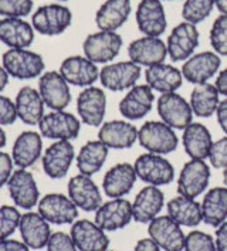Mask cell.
Segmentation results:
<instances>
[{"instance_id": "8992f818", "label": "cell", "mask_w": 227, "mask_h": 251, "mask_svg": "<svg viewBox=\"0 0 227 251\" xmlns=\"http://www.w3.org/2000/svg\"><path fill=\"white\" fill-rule=\"evenodd\" d=\"M39 129L43 138L51 141H73L80 135L81 119L71 112L51 111L44 114L39 122Z\"/></svg>"}, {"instance_id": "8d00e7d4", "label": "cell", "mask_w": 227, "mask_h": 251, "mask_svg": "<svg viewBox=\"0 0 227 251\" xmlns=\"http://www.w3.org/2000/svg\"><path fill=\"white\" fill-rule=\"evenodd\" d=\"M108 152L109 148L104 145L100 139L88 141L77 155V168L81 175L93 176L100 172L107 160Z\"/></svg>"}, {"instance_id": "c3c4849f", "label": "cell", "mask_w": 227, "mask_h": 251, "mask_svg": "<svg viewBox=\"0 0 227 251\" xmlns=\"http://www.w3.org/2000/svg\"><path fill=\"white\" fill-rule=\"evenodd\" d=\"M0 251H30V247L19 240H0Z\"/></svg>"}, {"instance_id": "d6986e66", "label": "cell", "mask_w": 227, "mask_h": 251, "mask_svg": "<svg viewBox=\"0 0 227 251\" xmlns=\"http://www.w3.org/2000/svg\"><path fill=\"white\" fill-rule=\"evenodd\" d=\"M60 74L70 85L87 88L100 79V68L85 55H70L61 63Z\"/></svg>"}, {"instance_id": "e575fe53", "label": "cell", "mask_w": 227, "mask_h": 251, "mask_svg": "<svg viewBox=\"0 0 227 251\" xmlns=\"http://www.w3.org/2000/svg\"><path fill=\"white\" fill-rule=\"evenodd\" d=\"M168 216L176 222L179 226L185 227H196L203 222L202 216V204L196 201V199L176 196L166 204Z\"/></svg>"}, {"instance_id": "7dc6e473", "label": "cell", "mask_w": 227, "mask_h": 251, "mask_svg": "<svg viewBox=\"0 0 227 251\" xmlns=\"http://www.w3.org/2000/svg\"><path fill=\"white\" fill-rule=\"evenodd\" d=\"M14 162L12 155H9L7 152L0 151V189L4 185H7L9 179L13 175Z\"/></svg>"}, {"instance_id": "5bb4252c", "label": "cell", "mask_w": 227, "mask_h": 251, "mask_svg": "<svg viewBox=\"0 0 227 251\" xmlns=\"http://www.w3.org/2000/svg\"><path fill=\"white\" fill-rule=\"evenodd\" d=\"M149 237L152 238L160 250L182 251L185 249V238L180 226L169 216H158L148 226Z\"/></svg>"}, {"instance_id": "11a10c76", "label": "cell", "mask_w": 227, "mask_h": 251, "mask_svg": "<svg viewBox=\"0 0 227 251\" xmlns=\"http://www.w3.org/2000/svg\"><path fill=\"white\" fill-rule=\"evenodd\" d=\"M214 6L222 14H227V0H214Z\"/></svg>"}, {"instance_id": "30bf717a", "label": "cell", "mask_w": 227, "mask_h": 251, "mask_svg": "<svg viewBox=\"0 0 227 251\" xmlns=\"http://www.w3.org/2000/svg\"><path fill=\"white\" fill-rule=\"evenodd\" d=\"M39 93L51 111H64L71 102L70 84L60 71H46L39 79Z\"/></svg>"}, {"instance_id": "d4e9b609", "label": "cell", "mask_w": 227, "mask_h": 251, "mask_svg": "<svg viewBox=\"0 0 227 251\" xmlns=\"http://www.w3.org/2000/svg\"><path fill=\"white\" fill-rule=\"evenodd\" d=\"M155 101L153 90L148 85H135L124 95L120 102V112L128 121H138L151 112Z\"/></svg>"}, {"instance_id": "6f0895ef", "label": "cell", "mask_w": 227, "mask_h": 251, "mask_svg": "<svg viewBox=\"0 0 227 251\" xmlns=\"http://www.w3.org/2000/svg\"><path fill=\"white\" fill-rule=\"evenodd\" d=\"M223 183H225V187H227V168L223 172Z\"/></svg>"}, {"instance_id": "7a4b0ae2", "label": "cell", "mask_w": 227, "mask_h": 251, "mask_svg": "<svg viewBox=\"0 0 227 251\" xmlns=\"http://www.w3.org/2000/svg\"><path fill=\"white\" fill-rule=\"evenodd\" d=\"M1 63L7 74L17 79L37 78L46 70L43 57L28 49H9L3 54Z\"/></svg>"}, {"instance_id": "44dd1931", "label": "cell", "mask_w": 227, "mask_h": 251, "mask_svg": "<svg viewBox=\"0 0 227 251\" xmlns=\"http://www.w3.org/2000/svg\"><path fill=\"white\" fill-rule=\"evenodd\" d=\"M222 60L219 54L214 51H203V53L193 54L187 58L182 67V75L190 84H203L209 82V79L219 71Z\"/></svg>"}, {"instance_id": "d6a6232c", "label": "cell", "mask_w": 227, "mask_h": 251, "mask_svg": "<svg viewBox=\"0 0 227 251\" xmlns=\"http://www.w3.org/2000/svg\"><path fill=\"white\" fill-rule=\"evenodd\" d=\"M131 14V0H107L95 13V25L104 31H117Z\"/></svg>"}, {"instance_id": "6da1fadb", "label": "cell", "mask_w": 227, "mask_h": 251, "mask_svg": "<svg viewBox=\"0 0 227 251\" xmlns=\"http://www.w3.org/2000/svg\"><path fill=\"white\" fill-rule=\"evenodd\" d=\"M138 142L149 153L168 155L179 145L174 128L163 121H148L138 129Z\"/></svg>"}, {"instance_id": "ac0fdd59", "label": "cell", "mask_w": 227, "mask_h": 251, "mask_svg": "<svg viewBox=\"0 0 227 251\" xmlns=\"http://www.w3.org/2000/svg\"><path fill=\"white\" fill-rule=\"evenodd\" d=\"M199 46V30L192 23L183 22L175 27L168 37V55L174 61H185L190 58Z\"/></svg>"}, {"instance_id": "f6af8a7d", "label": "cell", "mask_w": 227, "mask_h": 251, "mask_svg": "<svg viewBox=\"0 0 227 251\" xmlns=\"http://www.w3.org/2000/svg\"><path fill=\"white\" fill-rule=\"evenodd\" d=\"M47 251H78L74 240L64 231L51 233L47 243Z\"/></svg>"}, {"instance_id": "ab89813d", "label": "cell", "mask_w": 227, "mask_h": 251, "mask_svg": "<svg viewBox=\"0 0 227 251\" xmlns=\"http://www.w3.org/2000/svg\"><path fill=\"white\" fill-rule=\"evenodd\" d=\"M210 44L214 53L227 55V14H220L210 28Z\"/></svg>"}, {"instance_id": "9a60e30c", "label": "cell", "mask_w": 227, "mask_h": 251, "mask_svg": "<svg viewBox=\"0 0 227 251\" xmlns=\"http://www.w3.org/2000/svg\"><path fill=\"white\" fill-rule=\"evenodd\" d=\"M9 195L17 207L30 210L39 204L40 192L36 183L33 173L27 169H17L14 171L12 177L7 182Z\"/></svg>"}, {"instance_id": "603a6c76", "label": "cell", "mask_w": 227, "mask_h": 251, "mask_svg": "<svg viewBox=\"0 0 227 251\" xmlns=\"http://www.w3.org/2000/svg\"><path fill=\"white\" fill-rule=\"evenodd\" d=\"M136 25L145 36H162L168 25L162 0H141L136 9Z\"/></svg>"}, {"instance_id": "83f0119b", "label": "cell", "mask_w": 227, "mask_h": 251, "mask_svg": "<svg viewBox=\"0 0 227 251\" xmlns=\"http://www.w3.org/2000/svg\"><path fill=\"white\" fill-rule=\"evenodd\" d=\"M19 230L23 243L34 250H41L47 247V243L51 236L50 223L39 212L25 213L20 219Z\"/></svg>"}, {"instance_id": "4fadbf2b", "label": "cell", "mask_w": 227, "mask_h": 251, "mask_svg": "<svg viewBox=\"0 0 227 251\" xmlns=\"http://www.w3.org/2000/svg\"><path fill=\"white\" fill-rule=\"evenodd\" d=\"M77 112L82 124L101 126L107 112V95L98 87L84 88L77 98Z\"/></svg>"}, {"instance_id": "ee69618b", "label": "cell", "mask_w": 227, "mask_h": 251, "mask_svg": "<svg viewBox=\"0 0 227 251\" xmlns=\"http://www.w3.org/2000/svg\"><path fill=\"white\" fill-rule=\"evenodd\" d=\"M209 162L216 169H226L227 168V135L220 138L219 141H214L210 153H209Z\"/></svg>"}, {"instance_id": "681fc988", "label": "cell", "mask_w": 227, "mask_h": 251, "mask_svg": "<svg viewBox=\"0 0 227 251\" xmlns=\"http://www.w3.org/2000/svg\"><path fill=\"white\" fill-rule=\"evenodd\" d=\"M214 243L217 251H227V220L217 227Z\"/></svg>"}, {"instance_id": "1f68e13d", "label": "cell", "mask_w": 227, "mask_h": 251, "mask_svg": "<svg viewBox=\"0 0 227 251\" xmlns=\"http://www.w3.org/2000/svg\"><path fill=\"white\" fill-rule=\"evenodd\" d=\"M147 84L160 94L176 93L183 82L182 71L171 64L160 63L156 66L148 67L145 71Z\"/></svg>"}, {"instance_id": "60d3db41", "label": "cell", "mask_w": 227, "mask_h": 251, "mask_svg": "<svg viewBox=\"0 0 227 251\" xmlns=\"http://www.w3.org/2000/svg\"><path fill=\"white\" fill-rule=\"evenodd\" d=\"M22 214L14 206H0V240L9 238L19 228Z\"/></svg>"}, {"instance_id": "ffe728a7", "label": "cell", "mask_w": 227, "mask_h": 251, "mask_svg": "<svg viewBox=\"0 0 227 251\" xmlns=\"http://www.w3.org/2000/svg\"><path fill=\"white\" fill-rule=\"evenodd\" d=\"M70 236L74 240L78 251H107L109 238L95 222L81 219L71 226Z\"/></svg>"}, {"instance_id": "4dcf8cb0", "label": "cell", "mask_w": 227, "mask_h": 251, "mask_svg": "<svg viewBox=\"0 0 227 251\" xmlns=\"http://www.w3.org/2000/svg\"><path fill=\"white\" fill-rule=\"evenodd\" d=\"M0 41L10 49H27L34 41V28L23 19L4 17L0 20Z\"/></svg>"}, {"instance_id": "f1b7e54d", "label": "cell", "mask_w": 227, "mask_h": 251, "mask_svg": "<svg viewBox=\"0 0 227 251\" xmlns=\"http://www.w3.org/2000/svg\"><path fill=\"white\" fill-rule=\"evenodd\" d=\"M43 152V136L34 131H25L14 141L12 158L19 169H27L33 166Z\"/></svg>"}, {"instance_id": "b9f144b4", "label": "cell", "mask_w": 227, "mask_h": 251, "mask_svg": "<svg viewBox=\"0 0 227 251\" xmlns=\"http://www.w3.org/2000/svg\"><path fill=\"white\" fill-rule=\"evenodd\" d=\"M185 251H217L214 238L201 230L190 231L185 238Z\"/></svg>"}, {"instance_id": "f546056e", "label": "cell", "mask_w": 227, "mask_h": 251, "mask_svg": "<svg viewBox=\"0 0 227 251\" xmlns=\"http://www.w3.org/2000/svg\"><path fill=\"white\" fill-rule=\"evenodd\" d=\"M17 119H20L26 125H39L41 118L44 117V101L41 98L39 90L26 85L20 88L14 100Z\"/></svg>"}, {"instance_id": "9f6ffc18", "label": "cell", "mask_w": 227, "mask_h": 251, "mask_svg": "<svg viewBox=\"0 0 227 251\" xmlns=\"http://www.w3.org/2000/svg\"><path fill=\"white\" fill-rule=\"evenodd\" d=\"M7 144V136H6V132H4V129L0 126V151L6 146Z\"/></svg>"}, {"instance_id": "52a82bcc", "label": "cell", "mask_w": 227, "mask_h": 251, "mask_svg": "<svg viewBox=\"0 0 227 251\" xmlns=\"http://www.w3.org/2000/svg\"><path fill=\"white\" fill-rule=\"evenodd\" d=\"M210 180V166L202 159H190L182 168L177 177V193L185 198L196 199L204 193Z\"/></svg>"}, {"instance_id": "9c48e42d", "label": "cell", "mask_w": 227, "mask_h": 251, "mask_svg": "<svg viewBox=\"0 0 227 251\" xmlns=\"http://www.w3.org/2000/svg\"><path fill=\"white\" fill-rule=\"evenodd\" d=\"M160 119L174 129H185L193 121V111L186 100L177 93L160 94L158 100Z\"/></svg>"}, {"instance_id": "4316f807", "label": "cell", "mask_w": 227, "mask_h": 251, "mask_svg": "<svg viewBox=\"0 0 227 251\" xmlns=\"http://www.w3.org/2000/svg\"><path fill=\"white\" fill-rule=\"evenodd\" d=\"M165 206V196L156 186H145L132 203V217L136 223L149 225L159 216Z\"/></svg>"}, {"instance_id": "e0dca14e", "label": "cell", "mask_w": 227, "mask_h": 251, "mask_svg": "<svg viewBox=\"0 0 227 251\" xmlns=\"http://www.w3.org/2000/svg\"><path fill=\"white\" fill-rule=\"evenodd\" d=\"M68 198L84 212H97L102 204V195L91 176L76 175L68 182Z\"/></svg>"}, {"instance_id": "cb8c5ba5", "label": "cell", "mask_w": 227, "mask_h": 251, "mask_svg": "<svg viewBox=\"0 0 227 251\" xmlns=\"http://www.w3.org/2000/svg\"><path fill=\"white\" fill-rule=\"evenodd\" d=\"M98 139L109 149H128L138 141V128L128 121L112 119L100 126Z\"/></svg>"}, {"instance_id": "d590c367", "label": "cell", "mask_w": 227, "mask_h": 251, "mask_svg": "<svg viewBox=\"0 0 227 251\" xmlns=\"http://www.w3.org/2000/svg\"><path fill=\"white\" fill-rule=\"evenodd\" d=\"M201 204L203 222L212 227H219L227 220V187L210 189Z\"/></svg>"}, {"instance_id": "2e32d148", "label": "cell", "mask_w": 227, "mask_h": 251, "mask_svg": "<svg viewBox=\"0 0 227 251\" xmlns=\"http://www.w3.org/2000/svg\"><path fill=\"white\" fill-rule=\"evenodd\" d=\"M134 220L132 217V203L126 199H112L100 206L95 212V223L105 231L121 230Z\"/></svg>"}, {"instance_id": "7bdbcfd3", "label": "cell", "mask_w": 227, "mask_h": 251, "mask_svg": "<svg viewBox=\"0 0 227 251\" xmlns=\"http://www.w3.org/2000/svg\"><path fill=\"white\" fill-rule=\"evenodd\" d=\"M33 10V0H0V16L26 17Z\"/></svg>"}, {"instance_id": "ba28073f", "label": "cell", "mask_w": 227, "mask_h": 251, "mask_svg": "<svg viewBox=\"0 0 227 251\" xmlns=\"http://www.w3.org/2000/svg\"><path fill=\"white\" fill-rule=\"evenodd\" d=\"M141 78V67L134 61H118L105 64L100 70V81L105 90L121 93L131 90Z\"/></svg>"}, {"instance_id": "277c9868", "label": "cell", "mask_w": 227, "mask_h": 251, "mask_svg": "<svg viewBox=\"0 0 227 251\" xmlns=\"http://www.w3.org/2000/svg\"><path fill=\"white\" fill-rule=\"evenodd\" d=\"M124 41L117 31H104L88 34L82 43L84 55L95 64H108L120 54Z\"/></svg>"}, {"instance_id": "8fae6325", "label": "cell", "mask_w": 227, "mask_h": 251, "mask_svg": "<svg viewBox=\"0 0 227 251\" xmlns=\"http://www.w3.org/2000/svg\"><path fill=\"white\" fill-rule=\"evenodd\" d=\"M76 158L71 141H54L41 156L43 171L50 179H63Z\"/></svg>"}, {"instance_id": "f35d334b", "label": "cell", "mask_w": 227, "mask_h": 251, "mask_svg": "<svg viewBox=\"0 0 227 251\" xmlns=\"http://www.w3.org/2000/svg\"><path fill=\"white\" fill-rule=\"evenodd\" d=\"M213 7L214 0H185L182 16L185 22L196 26L210 16Z\"/></svg>"}, {"instance_id": "680465c9", "label": "cell", "mask_w": 227, "mask_h": 251, "mask_svg": "<svg viewBox=\"0 0 227 251\" xmlns=\"http://www.w3.org/2000/svg\"><path fill=\"white\" fill-rule=\"evenodd\" d=\"M58 1H68V0H58Z\"/></svg>"}, {"instance_id": "484cf974", "label": "cell", "mask_w": 227, "mask_h": 251, "mask_svg": "<svg viewBox=\"0 0 227 251\" xmlns=\"http://www.w3.org/2000/svg\"><path fill=\"white\" fill-rule=\"evenodd\" d=\"M136 179L138 176L135 172L134 165L126 162L117 163L105 173L102 180V190L108 198H124L132 190Z\"/></svg>"}, {"instance_id": "3957f363", "label": "cell", "mask_w": 227, "mask_h": 251, "mask_svg": "<svg viewBox=\"0 0 227 251\" xmlns=\"http://www.w3.org/2000/svg\"><path fill=\"white\" fill-rule=\"evenodd\" d=\"M73 22V13L64 4L51 3L40 6L31 17L33 28L43 36H58L64 33Z\"/></svg>"}, {"instance_id": "816d5d0a", "label": "cell", "mask_w": 227, "mask_h": 251, "mask_svg": "<svg viewBox=\"0 0 227 251\" xmlns=\"http://www.w3.org/2000/svg\"><path fill=\"white\" fill-rule=\"evenodd\" d=\"M134 251H160V247L152 238H142L136 243Z\"/></svg>"}, {"instance_id": "91938a15", "label": "cell", "mask_w": 227, "mask_h": 251, "mask_svg": "<svg viewBox=\"0 0 227 251\" xmlns=\"http://www.w3.org/2000/svg\"><path fill=\"white\" fill-rule=\"evenodd\" d=\"M107 251H108V250H107Z\"/></svg>"}, {"instance_id": "f907efd6", "label": "cell", "mask_w": 227, "mask_h": 251, "mask_svg": "<svg viewBox=\"0 0 227 251\" xmlns=\"http://www.w3.org/2000/svg\"><path fill=\"white\" fill-rule=\"evenodd\" d=\"M216 117H217V122L220 128L227 135V98L219 102V106L216 109Z\"/></svg>"}, {"instance_id": "bcb514c9", "label": "cell", "mask_w": 227, "mask_h": 251, "mask_svg": "<svg viewBox=\"0 0 227 251\" xmlns=\"http://www.w3.org/2000/svg\"><path fill=\"white\" fill-rule=\"evenodd\" d=\"M17 119V112H16V105L9 98L0 94V126L12 125Z\"/></svg>"}, {"instance_id": "5b68a950", "label": "cell", "mask_w": 227, "mask_h": 251, "mask_svg": "<svg viewBox=\"0 0 227 251\" xmlns=\"http://www.w3.org/2000/svg\"><path fill=\"white\" fill-rule=\"evenodd\" d=\"M136 176L151 186H165L172 183L175 179L174 165L163 155L144 153L139 155L134 163Z\"/></svg>"}, {"instance_id": "7402d4cb", "label": "cell", "mask_w": 227, "mask_h": 251, "mask_svg": "<svg viewBox=\"0 0 227 251\" xmlns=\"http://www.w3.org/2000/svg\"><path fill=\"white\" fill-rule=\"evenodd\" d=\"M129 60L138 66L152 67L165 61L168 55V47L159 37L144 36L134 40L128 46Z\"/></svg>"}, {"instance_id": "db71d44e", "label": "cell", "mask_w": 227, "mask_h": 251, "mask_svg": "<svg viewBox=\"0 0 227 251\" xmlns=\"http://www.w3.org/2000/svg\"><path fill=\"white\" fill-rule=\"evenodd\" d=\"M9 78H10V75L7 74V71L3 68V66L0 67V93L7 87V84H9Z\"/></svg>"}, {"instance_id": "74e56055", "label": "cell", "mask_w": 227, "mask_h": 251, "mask_svg": "<svg viewBox=\"0 0 227 251\" xmlns=\"http://www.w3.org/2000/svg\"><path fill=\"white\" fill-rule=\"evenodd\" d=\"M219 90L214 84L203 82L195 85L193 91L190 94V106L196 117L209 118L216 114V109L219 106Z\"/></svg>"}, {"instance_id": "7c38bea8", "label": "cell", "mask_w": 227, "mask_h": 251, "mask_svg": "<svg viewBox=\"0 0 227 251\" xmlns=\"http://www.w3.org/2000/svg\"><path fill=\"white\" fill-rule=\"evenodd\" d=\"M39 213L50 225H71L78 217V207L73 200L61 193H50L40 199Z\"/></svg>"}, {"instance_id": "f5cc1de1", "label": "cell", "mask_w": 227, "mask_h": 251, "mask_svg": "<svg viewBox=\"0 0 227 251\" xmlns=\"http://www.w3.org/2000/svg\"><path fill=\"white\" fill-rule=\"evenodd\" d=\"M216 88L219 90V94L220 95H225L227 98V67L225 70H222L216 78V82H214Z\"/></svg>"}, {"instance_id": "836d02e7", "label": "cell", "mask_w": 227, "mask_h": 251, "mask_svg": "<svg viewBox=\"0 0 227 251\" xmlns=\"http://www.w3.org/2000/svg\"><path fill=\"white\" fill-rule=\"evenodd\" d=\"M182 144L185 152L190 159H207L213 145L210 131L199 122H192L183 129Z\"/></svg>"}]
</instances>
